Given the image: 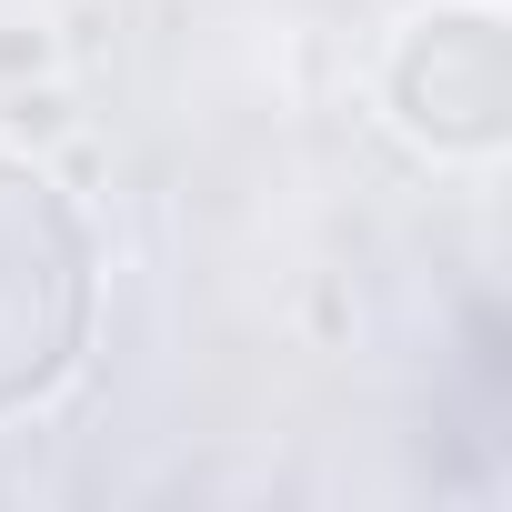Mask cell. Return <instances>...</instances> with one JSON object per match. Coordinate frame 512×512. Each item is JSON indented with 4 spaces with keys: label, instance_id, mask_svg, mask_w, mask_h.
Segmentation results:
<instances>
[{
    "label": "cell",
    "instance_id": "6da1fadb",
    "mask_svg": "<svg viewBox=\"0 0 512 512\" xmlns=\"http://www.w3.org/2000/svg\"><path fill=\"white\" fill-rule=\"evenodd\" d=\"M91 312H101V251L81 201L0 151V422L41 412L81 352H91Z\"/></svg>",
    "mask_w": 512,
    "mask_h": 512
},
{
    "label": "cell",
    "instance_id": "7a4b0ae2",
    "mask_svg": "<svg viewBox=\"0 0 512 512\" xmlns=\"http://www.w3.org/2000/svg\"><path fill=\"white\" fill-rule=\"evenodd\" d=\"M392 111L432 151H492L512 121V51L492 11H432L392 51Z\"/></svg>",
    "mask_w": 512,
    "mask_h": 512
}]
</instances>
